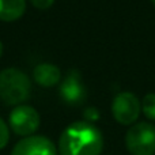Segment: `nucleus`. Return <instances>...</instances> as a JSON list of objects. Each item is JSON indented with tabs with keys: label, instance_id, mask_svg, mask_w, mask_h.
<instances>
[{
	"label": "nucleus",
	"instance_id": "1",
	"mask_svg": "<svg viewBox=\"0 0 155 155\" xmlns=\"http://www.w3.org/2000/svg\"><path fill=\"white\" fill-rule=\"evenodd\" d=\"M104 137L95 125L88 121H76L63 131L59 140L60 155H99Z\"/></svg>",
	"mask_w": 155,
	"mask_h": 155
},
{
	"label": "nucleus",
	"instance_id": "2",
	"mask_svg": "<svg viewBox=\"0 0 155 155\" xmlns=\"http://www.w3.org/2000/svg\"><path fill=\"white\" fill-rule=\"evenodd\" d=\"M30 79L18 68H5L0 72V98L8 105H19L30 95Z\"/></svg>",
	"mask_w": 155,
	"mask_h": 155
},
{
	"label": "nucleus",
	"instance_id": "3",
	"mask_svg": "<svg viewBox=\"0 0 155 155\" xmlns=\"http://www.w3.org/2000/svg\"><path fill=\"white\" fill-rule=\"evenodd\" d=\"M125 144L132 155H154L155 127L150 123H139L128 129Z\"/></svg>",
	"mask_w": 155,
	"mask_h": 155
},
{
	"label": "nucleus",
	"instance_id": "4",
	"mask_svg": "<svg viewBox=\"0 0 155 155\" xmlns=\"http://www.w3.org/2000/svg\"><path fill=\"white\" fill-rule=\"evenodd\" d=\"M10 125L16 135L31 136L40 127V114L31 106L21 105L10 113Z\"/></svg>",
	"mask_w": 155,
	"mask_h": 155
},
{
	"label": "nucleus",
	"instance_id": "5",
	"mask_svg": "<svg viewBox=\"0 0 155 155\" xmlns=\"http://www.w3.org/2000/svg\"><path fill=\"white\" fill-rule=\"evenodd\" d=\"M140 102L135 94L124 91L114 97L112 102V113L114 118L123 125L135 123L140 113Z\"/></svg>",
	"mask_w": 155,
	"mask_h": 155
},
{
	"label": "nucleus",
	"instance_id": "6",
	"mask_svg": "<svg viewBox=\"0 0 155 155\" xmlns=\"http://www.w3.org/2000/svg\"><path fill=\"white\" fill-rule=\"evenodd\" d=\"M11 155H57V150L48 137L31 135L16 143Z\"/></svg>",
	"mask_w": 155,
	"mask_h": 155
},
{
	"label": "nucleus",
	"instance_id": "7",
	"mask_svg": "<svg viewBox=\"0 0 155 155\" xmlns=\"http://www.w3.org/2000/svg\"><path fill=\"white\" fill-rule=\"evenodd\" d=\"M60 95L67 104H82L86 98V88L78 71H70L60 84Z\"/></svg>",
	"mask_w": 155,
	"mask_h": 155
},
{
	"label": "nucleus",
	"instance_id": "8",
	"mask_svg": "<svg viewBox=\"0 0 155 155\" xmlns=\"http://www.w3.org/2000/svg\"><path fill=\"white\" fill-rule=\"evenodd\" d=\"M33 76H34V80L40 86L51 87V86H54L60 82L61 72H60L59 67H56V65L49 64V63H41L34 68Z\"/></svg>",
	"mask_w": 155,
	"mask_h": 155
},
{
	"label": "nucleus",
	"instance_id": "9",
	"mask_svg": "<svg viewBox=\"0 0 155 155\" xmlns=\"http://www.w3.org/2000/svg\"><path fill=\"white\" fill-rule=\"evenodd\" d=\"M26 10L25 0H0V19L4 22L16 21Z\"/></svg>",
	"mask_w": 155,
	"mask_h": 155
},
{
	"label": "nucleus",
	"instance_id": "10",
	"mask_svg": "<svg viewBox=\"0 0 155 155\" xmlns=\"http://www.w3.org/2000/svg\"><path fill=\"white\" fill-rule=\"evenodd\" d=\"M140 106H142V110L146 117H148L150 120H155V94L154 93L146 94Z\"/></svg>",
	"mask_w": 155,
	"mask_h": 155
},
{
	"label": "nucleus",
	"instance_id": "11",
	"mask_svg": "<svg viewBox=\"0 0 155 155\" xmlns=\"http://www.w3.org/2000/svg\"><path fill=\"white\" fill-rule=\"evenodd\" d=\"M10 139V132H8V127L4 121L0 118V150L4 148Z\"/></svg>",
	"mask_w": 155,
	"mask_h": 155
},
{
	"label": "nucleus",
	"instance_id": "12",
	"mask_svg": "<svg viewBox=\"0 0 155 155\" xmlns=\"http://www.w3.org/2000/svg\"><path fill=\"white\" fill-rule=\"evenodd\" d=\"M84 117L87 118L88 121H95V120H98L99 118V112L95 109V107H93V106H90V107H87V109L84 110Z\"/></svg>",
	"mask_w": 155,
	"mask_h": 155
},
{
	"label": "nucleus",
	"instance_id": "13",
	"mask_svg": "<svg viewBox=\"0 0 155 155\" xmlns=\"http://www.w3.org/2000/svg\"><path fill=\"white\" fill-rule=\"evenodd\" d=\"M31 4L34 5L35 8H40V10H46L49 8L52 4H53L54 0H30Z\"/></svg>",
	"mask_w": 155,
	"mask_h": 155
},
{
	"label": "nucleus",
	"instance_id": "14",
	"mask_svg": "<svg viewBox=\"0 0 155 155\" xmlns=\"http://www.w3.org/2000/svg\"><path fill=\"white\" fill-rule=\"evenodd\" d=\"M2 54H3V44L0 41V57H2Z\"/></svg>",
	"mask_w": 155,
	"mask_h": 155
},
{
	"label": "nucleus",
	"instance_id": "15",
	"mask_svg": "<svg viewBox=\"0 0 155 155\" xmlns=\"http://www.w3.org/2000/svg\"><path fill=\"white\" fill-rule=\"evenodd\" d=\"M151 2H153V3H154V4H155V0H151Z\"/></svg>",
	"mask_w": 155,
	"mask_h": 155
}]
</instances>
